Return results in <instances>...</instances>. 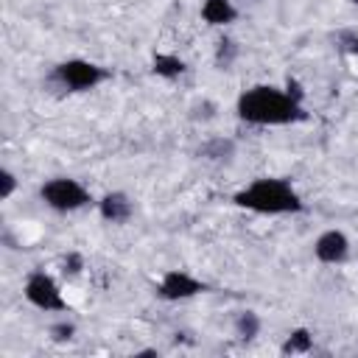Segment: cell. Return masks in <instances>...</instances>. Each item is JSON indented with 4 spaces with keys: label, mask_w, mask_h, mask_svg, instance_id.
<instances>
[{
    "label": "cell",
    "mask_w": 358,
    "mask_h": 358,
    "mask_svg": "<svg viewBox=\"0 0 358 358\" xmlns=\"http://www.w3.org/2000/svg\"><path fill=\"white\" fill-rule=\"evenodd\" d=\"M199 154H201L204 159H213V162H227V159L235 154V143H232L229 137H215V140H207V143L199 148Z\"/></svg>",
    "instance_id": "11"
},
{
    "label": "cell",
    "mask_w": 358,
    "mask_h": 358,
    "mask_svg": "<svg viewBox=\"0 0 358 358\" xmlns=\"http://www.w3.org/2000/svg\"><path fill=\"white\" fill-rule=\"evenodd\" d=\"M98 213H101V218L109 221V224H126V221L131 218V213H134V204H131V199H129L126 193L115 190V193H106V196L98 201Z\"/></svg>",
    "instance_id": "8"
},
{
    "label": "cell",
    "mask_w": 358,
    "mask_h": 358,
    "mask_svg": "<svg viewBox=\"0 0 358 358\" xmlns=\"http://www.w3.org/2000/svg\"><path fill=\"white\" fill-rule=\"evenodd\" d=\"M313 255L319 263H327V266H336V263H344L350 257V238L341 232V229H327L316 238L313 243Z\"/></svg>",
    "instance_id": "7"
},
{
    "label": "cell",
    "mask_w": 358,
    "mask_h": 358,
    "mask_svg": "<svg viewBox=\"0 0 358 358\" xmlns=\"http://www.w3.org/2000/svg\"><path fill=\"white\" fill-rule=\"evenodd\" d=\"M310 350H313V333H310L308 327L291 330V333L285 336L282 347H280L282 355H305V352H310Z\"/></svg>",
    "instance_id": "10"
},
{
    "label": "cell",
    "mask_w": 358,
    "mask_h": 358,
    "mask_svg": "<svg viewBox=\"0 0 358 358\" xmlns=\"http://www.w3.org/2000/svg\"><path fill=\"white\" fill-rule=\"evenodd\" d=\"M333 42H336V50H341L347 56H358V31L341 28V31H336Z\"/></svg>",
    "instance_id": "15"
},
{
    "label": "cell",
    "mask_w": 358,
    "mask_h": 358,
    "mask_svg": "<svg viewBox=\"0 0 358 358\" xmlns=\"http://www.w3.org/2000/svg\"><path fill=\"white\" fill-rule=\"evenodd\" d=\"M232 330L241 341H252L257 333H260V316L255 310H241L235 313V322H232Z\"/></svg>",
    "instance_id": "12"
},
{
    "label": "cell",
    "mask_w": 358,
    "mask_h": 358,
    "mask_svg": "<svg viewBox=\"0 0 358 358\" xmlns=\"http://www.w3.org/2000/svg\"><path fill=\"white\" fill-rule=\"evenodd\" d=\"M39 196L42 201L56 210V213H73V210H81L92 201L90 190L78 182V179H70V176H56V179H48L42 187H39Z\"/></svg>",
    "instance_id": "4"
},
{
    "label": "cell",
    "mask_w": 358,
    "mask_h": 358,
    "mask_svg": "<svg viewBox=\"0 0 358 358\" xmlns=\"http://www.w3.org/2000/svg\"><path fill=\"white\" fill-rule=\"evenodd\" d=\"M81 268H84V257H81L78 252L64 255V260H62V271H64V277H76V274H81Z\"/></svg>",
    "instance_id": "17"
},
{
    "label": "cell",
    "mask_w": 358,
    "mask_h": 358,
    "mask_svg": "<svg viewBox=\"0 0 358 358\" xmlns=\"http://www.w3.org/2000/svg\"><path fill=\"white\" fill-rule=\"evenodd\" d=\"M235 112L241 120L252 126H288L308 120V112L302 101L291 98L288 90L271 87V84H255L241 92Z\"/></svg>",
    "instance_id": "1"
},
{
    "label": "cell",
    "mask_w": 358,
    "mask_h": 358,
    "mask_svg": "<svg viewBox=\"0 0 358 358\" xmlns=\"http://www.w3.org/2000/svg\"><path fill=\"white\" fill-rule=\"evenodd\" d=\"M201 20L207 25L224 28V25L238 20V8L232 6V0H204L201 3Z\"/></svg>",
    "instance_id": "9"
},
{
    "label": "cell",
    "mask_w": 358,
    "mask_h": 358,
    "mask_svg": "<svg viewBox=\"0 0 358 358\" xmlns=\"http://www.w3.org/2000/svg\"><path fill=\"white\" fill-rule=\"evenodd\" d=\"M232 201L243 210L263 213V215H288V213H302V196L294 190L288 179L280 176H260L243 190L232 196Z\"/></svg>",
    "instance_id": "2"
},
{
    "label": "cell",
    "mask_w": 358,
    "mask_h": 358,
    "mask_svg": "<svg viewBox=\"0 0 358 358\" xmlns=\"http://www.w3.org/2000/svg\"><path fill=\"white\" fill-rule=\"evenodd\" d=\"M151 70L162 78H179L185 73V62L173 53H157L154 62H151Z\"/></svg>",
    "instance_id": "13"
},
{
    "label": "cell",
    "mask_w": 358,
    "mask_h": 358,
    "mask_svg": "<svg viewBox=\"0 0 358 358\" xmlns=\"http://www.w3.org/2000/svg\"><path fill=\"white\" fill-rule=\"evenodd\" d=\"M350 3H352V6H358V0H350Z\"/></svg>",
    "instance_id": "21"
},
{
    "label": "cell",
    "mask_w": 358,
    "mask_h": 358,
    "mask_svg": "<svg viewBox=\"0 0 358 358\" xmlns=\"http://www.w3.org/2000/svg\"><path fill=\"white\" fill-rule=\"evenodd\" d=\"M14 190H17V176L8 168H0V199H11Z\"/></svg>",
    "instance_id": "18"
},
{
    "label": "cell",
    "mask_w": 358,
    "mask_h": 358,
    "mask_svg": "<svg viewBox=\"0 0 358 358\" xmlns=\"http://www.w3.org/2000/svg\"><path fill=\"white\" fill-rule=\"evenodd\" d=\"M207 291V282L196 280L193 274L187 271H179V268H171L162 274L159 285H157V294L168 302H179V299H190L196 294H204Z\"/></svg>",
    "instance_id": "6"
},
{
    "label": "cell",
    "mask_w": 358,
    "mask_h": 358,
    "mask_svg": "<svg viewBox=\"0 0 358 358\" xmlns=\"http://www.w3.org/2000/svg\"><path fill=\"white\" fill-rule=\"evenodd\" d=\"M112 78V70L95 64V62H87V59H67L62 64L53 67L50 73V84L64 90V92H87V90H95L98 84L109 81Z\"/></svg>",
    "instance_id": "3"
},
{
    "label": "cell",
    "mask_w": 358,
    "mask_h": 358,
    "mask_svg": "<svg viewBox=\"0 0 358 358\" xmlns=\"http://www.w3.org/2000/svg\"><path fill=\"white\" fill-rule=\"evenodd\" d=\"M285 90H288V95H291V98H296V101H302V95H305V92H302V87H299V81H294V78H288V81H285Z\"/></svg>",
    "instance_id": "19"
},
{
    "label": "cell",
    "mask_w": 358,
    "mask_h": 358,
    "mask_svg": "<svg viewBox=\"0 0 358 358\" xmlns=\"http://www.w3.org/2000/svg\"><path fill=\"white\" fill-rule=\"evenodd\" d=\"M73 336H76V324H73V322L62 319V322H53V324H50V338H53V341H70Z\"/></svg>",
    "instance_id": "16"
},
{
    "label": "cell",
    "mask_w": 358,
    "mask_h": 358,
    "mask_svg": "<svg viewBox=\"0 0 358 358\" xmlns=\"http://www.w3.org/2000/svg\"><path fill=\"white\" fill-rule=\"evenodd\" d=\"M22 294H25V299H28L34 308H39V310H53V313H64V310H67V302H64V296H62L59 282H56L48 271H42V268H36V271L28 274Z\"/></svg>",
    "instance_id": "5"
},
{
    "label": "cell",
    "mask_w": 358,
    "mask_h": 358,
    "mask_svg": "<svg viewBox=\"0 0 358 358\" xmlns=\"http://www.w3.org/2000/svg\"><path fill=\"white\" fill-rule=\"evenodd\" d=\"M134 355H159L157 350H140V352H134Z\"/></svg>",
    "instance_id": "20"
},
{
    "label": "cell",
    "mask_w": 358,
    "mask_h": 358,
    "mask_svg": "<svg viewBox=\"0 0 358 358\" xmlns=\"http://www.w3.org/2000/svg\"><path fill=\"white\" fill-rule=\"evenodd\" d=\"M238 53H241V45H238L232 36H221V39L215 42V67H218V70H229V67L235 64Z\"/></svg>",
    "instance_id": "14"
}]
</instances>
